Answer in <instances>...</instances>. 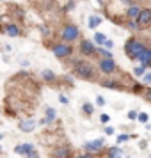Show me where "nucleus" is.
I'll list each match as a JSON object with an SVG mask.
<instances>
[{
    "mask_svg": "<svg viewBox=\"0 0 151 158\" xmlns=\"http://www.w3.org/2000/svg\"><path fill=\"white\" fill-rule=\"evenodd\" d=\"M148 66L151 68V50H149V62H148Z\"/></svg>",
    "mask_w": 151,
    "mask_h": 158,
    "instance_id": "obj_39",
    "label": "nucleus"
},
{
    "mask_svg": "<svg viewBox=\"0 0 151 158\" xmlns=\"http://www.w3.org/2000/svg\"><path fill=\"white\" fill-rule=\"evenodd\" d=\"M18 128L22 130V131H25V133H29V131H34V128H36V123L32 121V119H23V121L18 124Z\"/></svg>",
    "mask_w": 151,
    "mask_h": 158,
    "instance_id": "obj_10",
    "label": "nucleus"
},
{
    "mask_svg": "<svg viewBox=\"0 0 151 158\" xmlns=\"http://www.w3.org/2000/svg\"><path fill=\"white\" fill-rule=\"evenodd\" d=\"M144 82H148V84H151V73H148V75H144Z\"/></svg>",
    "mask_w": 151,
    "mask_h": 158,
    "instance_id": "obj_35",
    "label": "nucleus"
},
{
    "mask_svg": "<svg viewBox=\"0 0 151 158\" xmlns=\"http://www.w3.org/2000/svg\"><path fill=\"white\" fill-rule=\"evenodd\" d=\"M73 71L77 77L84 80H93L94 78V68L86 60H73Z\"/></svg>",
    "mask_w": 151,
    "mask_h": 158,
    "instance_id": "obj_1",
    "label": "nucleus"
},
{
    "mask_svg": "<svg viewBox=\"0 0 151 158\" xmlns=\"http://www.w3.org/2000/svg\"><path fill=\"white\" fill-rule=\"evenodd\" d=\"M55 117H57V112H55V108H46V117H44V119H46V123H53L55 121Z\"/></svg>",
    "mask_w": 151,
    "mask_h": 158,
    "instance_id": "obj_19",
    "label": "nucleus"
},
{
    "mask_svg": "<svg viewBox=\"0 0 151 158\" xmlns=\"http://www.w3.org/2000/svg\"><path fill=\"white\" fill-rule=\"evenodd\" d=\"M128 158H130V156H128Z\"/></svg>",
    "mask_w": 151,
    "mask_h": 158,
    "instance_id": "obj_42",
    "label": "nucleus"
},
{
    "mask_svg": "<svg viewBox=\"0 0 151 158\" xmlns=\"http://www.w3.org/2000/svg\"><path fill=\"white\" fill-rule=\"evenodd\" d=\"M96 105H100V107H103V105H105V100H103L101 96H96Z\"/></svg>",
    "mask_w": 151,
    "mask_h": 158,
    "instance_id": "obj_29",
    "label": "nucleus"
},
{
    "mask_svg": "<svg viewBox=\"0 0 151 158\" xmlns=\"http://www.w3.org/2000/svg\"><path fill=\"white\" fill-rule=\"evenodd\" d=\"M137 115H139V114H137L135 110H130V112H128V119H132V121H133V119H137Z\"/></svg>",
    "mask_w": 151,
    "mask_h": 158,
    "instance_id": "obj_28",
    "label": "nucleus"
},
{
    "mask_svg": "<svg viewBox=\"0 0 151 158\" xmlns=\"http://www.w3.org/2000/svg\"><path fill=\"white\" fill-rule=\"evenodd\" d=\"M59 101L64 103V105H68V98H66V96H59Z\"/></svg>",
    "mask_w": 151,
    "mask_h": 158,
    "instance_id": "obj_34",
    "label": "nucleus"
},
{
    "mask_svg": "<svg viewBox=\"0 0 151 158\" xmlns=\"http://www.w3.org/2000/svg\"><path fill=\"white\" fill-rule=\"evenodd\" d=\"M144 73H146V66H137L135 69H133V75H135V77H142Z\"/></svg>",
    "mask_w": 151,
    "mask_h": 158,
    "instance_id": "obj_23",
    "label": "nucleus"
},
{
    "mask_svg": "<svg viewBox=\"0 0 151 158\" xmlns=\"http://www.w3.org/2000/svg\"><path fill=\"white\" fill-rule=\"evenodd\" d=\"M30 151H34L32 144H20V146L15 148V153H18V155H29Z\"/></svg>",
    "mask_w": 151,
    "mask_h": 158,
    "instance_id": "obj_13",
    "label": "nucleus"
},
{
    "mask_svg": "<svg viewBox=\"0 0 151 158\" xmlns=\"http://www.w3.org/2000/svg\"><path fill=\"white\" fill-rule=\"evenodd\" d=\"M77 158H93V155H91V153H86V155H80V156H77Z\"/></svg>",
    "mask_w": 151,
    "mask_h": 158,
    "instance_id": "obj_36",
    "label": "nucleus"
},
{
    "mask_svg": "<svg viewBox=\"0 0 151 158\" xmlns=\"http://www.w3.org/2000/svg\"><path fill=\"white\" fill-rule=\"evenodd\" d=\"M103 46H105L107 50H110V48H114V41H110V39H107V41H105V44H103Z\"/></svg>",
    "mask_w": 151,
    "mask_h": 158,
    "instance_id": "obj_27",
    "label": "nucleus"
},
{
    "mask_svg": "<svg viewBox=\"0 0 151 158\" xmlns=\"http://www.w3.org/2000/svg\"><path fill=\"white\" fill-rule=\"evenodd\" d=\"M52 52H53V55L59 59H64V57H69L73 53V48L69 46L68 43H57L52 46Z\"/></svg>",
    "mask_w": 151,
    "mask_h": 158,
    "instance_id": "obj_4",
    "label": "nucleus"
},
{
    "mask_svg": "<svg viewBox=\"0 0 151 158\" xmlns=\"http://www.w3.org/2000/svg\"><path fill=\"white\" fill-rule=\"evenodd\" d=\"M126 27H128L130 30H141V27H139V23H137L135 20H128V22H126Z\"/></svg>",
    "mask_w": 151,
    "mask_h": 158,
    "instance_id": "obj_22",
    "label": "nucleus"
},
{
    "mask_svg": "<svg viewBox=\"0 0 151 158\" xmlns=\"http://www.w3.org/2000/svg\"><path fill=\"white\" fill-rule=\"evenodd\" d=\"M126 140H130V135H126V133H123V135L117 137V142L121 144V142H126Z\"/></svg>",
    "mask_w": 151,
    "mask_h": 158,
    "instance_id": "obj_25",
    "label": "nucleus"
},
{
    "mask_svg": "<svg viewBox=\"0 0 151 158\" xmlns=\"http://www.w3.org/2000/svg\"><path fill=\"white\" fill-rule=\"evenodd\" d=\"M101 85L107 87V89H121V84H117L115 80H103Z\"/></svg>",
    "mask_w": 151,
    "mask_h": 158,
    "instance_id": "obj_18",
    "label": "nucleus"
},
{
    "mask_svg": "<svg viewBox=\"0 0 151 158\" xmlns=\"http://www.w3.org/2000/svg\"><path fill=\"white\" fill-rule=\"evenodd\" d=\"M2 137H4V135H2V133H0V140H2Z\"/></svg>",
    "mask_w": 151,
    "mask_h": 158,
    "instance_id": "obj_40",
    "label": "nucleus"
},
{
    "mask_svg": "<svg viewBox=\"0 0 151 158\" xmlns=\"http://www.w3.org/2000/svg\"><path fill=\"white\" fill-rule=\"evenodd\" d=\"M80 52H82V55H86V57H93L94 53H96V48H94V44L89 41V39H82L80 41Z\"/></svg>",
    "mask_w": 151,
    "mask_h": 158,
    "instance_id": "obj_7",
    "label": "nucleus"
},
{
    "mask_svg": "<svg viewBox=\"0 0 151 158\" xmlns=\"http://www.w3.org/2000/svg\"><path fill=\"white\" fill-rule=\"evenodd\" d=\"M41 34H43V36H48V34H50V30H48V27H41Z\"/></svg>",
    "mask_w": 151,
    "mask_h": 158,
    "instance_id": "obj_31",
    "label": "nucleus"
},
{
    "mask_svg": "<svg viewBox=\"0 0 151 158\" xmlns=\"http://www.w3.org/2000/svg\"><path fill=\"white\" fill-rule=\"evenodd\" d=\"M146 98H148V100H151V89H148V91H146Z\"/></svg>",
    "mask_w": 151,
    "mask_h": 158,
    "instance_id": "obj_38",
    "label": "nucleus"
},
{
    "mask_svg": "<svg viewBox=\"0 0 151 158\" xmlns=\"http://www.w3.org/2000/svg\"><path fill=\"white\" fill-rule=\"evenodd\" d=\"M144 48H146L144 43H141V41L135 39V37H130L128 41L124 43V52H126V55H128L130 59H137L139 57V53H141Z\"/></svg>",
    "mask_w": 151,
    "mask_h": 158,
    "instance_id": "obj_2",
    "label": "nucleus"
},
{
    "mask_svg": "<svg viewBox=\"0 0 151 158\" xmlns=\"http://www.w3.org/2000/svg\"><path fill=\"white\" fill-rule=\"evenodd\" d=\"M82 112H84V114H87V115H91L94 112L93 105H91V103H84V105H82Z\"/></svg>",
    "mask_w": 151,
    "mask_h": 158,
    "instance_id": "obj_21",
    "label": "nucleus"
},
{
    "mask_svg": "<svg viewBox=\"0 0 151 158\" xmlns=\"http://www.w3.org/2000/svg\"><path fill=\"white\" fill-rule=\"evenodd\" d=\"M141 9L142 7H139V6H133V4H130V6H126V18L128 20H137V16H139V13H141Z\"/></svg>",
    "mask_w": 151,
    "mask_h": 158,
    "instance_id": "obj_9",
    "label": "nucleus"
},
{
    "mask_svg": "<svg viewBox=\"0 0 151 158\" xmlns=\"http://www.w3.org/2000/svg\"><path fill=\"white\" fill-rule=\"evenodd\" d=\"M117 2H123L124 6H130V4H132V0H117Z\"/></svg>",
    "mask_w": 151,
    "mask_h": 158,
    "instance_id": "obj_37",
    "label": "nucleus"
},
{
    "mask_svg": "<svg viewBox=\"0 0 151 158\" xmlns=\"http://www.w3.org/2000/svg\"><path fill=\"white\" fill-rule=\"evenodd\" d=\"M80 36V30L77 25H73V23H68L62 27L61 30V39H62V43H73L75 39H78Z\"/></svg>",
    "mask_w": 151,
    "mask_h": 158,
    "instance_id": "obj_3",
    "label": "nucleus"
},
{
    "mask_svg": "<svg viewBox=\"0 0 151 158\" xmlns=\"http://www.w3.org/2000/svg\"><path fill=\"white\" fill-rule=\"evenodd\" d=\"M123 155H124V153H123L117 146H114V148L108 149V158H123Z\"/></svg>",
    "mask_w": 151,
    "mask_h": 158,
    "instance_id": "obj_16",
    "label": "nucleus"
},
{
    "mask_svg": "<svg viewBox=\"0 0 151 158\" xmlns=\"http://www.w3.org/2000/svg\"><path fill=\"white\" fill-rule=\"evenodd\" d=\"M98 68H100V71L103 73V75H112V73L117 69L114 59H105V57H101L100 60H98Z\"/></svg>",
    "mask_w": 151,
    "mask_h": 158,
    "instance_id": "obj_5",
    "label": "nucleus"
},
{
    "mask_svg": "<svg viewBox=\"0 0 151 158\" xmlns=\"http://www.w3.org/2000/svg\"><path fill=\"white\" fill-rule=\"evenodd\" d=\"M137 119H139L141 123H148L149 117H148V114H139V115H137Z\"/></svg>",
    "mask_w": 151,
    "mask_h": 158,
    "instance_id": "obj_26",
    "label": "nucleus"
},
{
    "mask_svg": "<svg viewBox=\"0 0 151 158\" xmlns=\"http://www.w3.org/2000/svg\"><path fill=\"white\" fill-rule=\"evenodd\" d=\"M100 119H101V123H105V124H107V123L110 121V117H108L107 114H101V117H100Z\"/></svg>",
    "mask_w": 151,
    "mask_h": 158,
    "instance_id": "obj_30",
    "label": "nucleus"
},
{
    "mask_svg": "<svg viewBox=\"0 0 151 158\" xmlns=\"http://www.w3.org/2000/svg\"><path fill=\"white\" fill-rule=\"evenodd\" d=\"M135 22L139 23V27H141V29L148 27V25L151 23V9H149V7L141 9V13H139V16H137Z\"/></svg>",
    "mask_w": 151,
    "mask_h": 158,
    "instance_id": "obj_6",
    "label": "nucleus"
},
{
    "mask_svg": "<svg viewBox=\"0 0 151 158\" xmlns=\"http://www.w3.org/2000/svg\"><path fill=\"white\" fill-rule=\"evenodd\" d=\"M94 41H96V44L103 46L105 41H107V36H105V34H101V32H96V34H94Z\"/></svg>",
    "mask_w": 151,
    "mask_h": 158,
    "instance_id": "obj_20",
    "label": "nucleus"
},
{
    "mask_svg": "<svg viewBox=\"0 0 151 158\" xmlns=\"http://www.w3.org/2000/svg\"><path fill=\"white\" fill-rule=\"evenodd\" d=\"M69 155H71V149L68 146L57 148V149L53 151V158H69Z\"/></svg>",
    "mask_w": 151,
    "mask_h": 158,
    "instance_id": "obj_11",
    "label": "nucleus"
},
{
    "mask_svg": "<svg viewBox=\"0 0 151 158\" xmlns=\"http://www.w3.org/2000/svg\"><path fill=\"white\" fill-rule=\"evenodd\" d=\"M103 144H105V139H96V140H89V142L84 144V148L87 151H91V153H98V151L103 148Z\"/></svg>",
    "mask_w": 151,
    "mask_h": 158,
    "instance_id": "obj_8",
    "label": "nucleus"
},
{
    "mask_svg": "<svg viewBox=\"0 0 151 158\" xmlns=\"http://www.w3.org/2000/svg\"><path fill=\"white\" fill-rule=\"evenodd\" d=\"M100 23H101V16L93 15L91 18H89V25H87V27H89V29H96V27H98Z\"/></svg>",
    "mask_w": 151,
    "mask_h": 158,
    "instance_id": "obj_17",
    "label": "nucleus"
},
{
    "mask_svg": "<svg viewBox=\"0 0 151 158\" xmlns=\"http://www.w3.org/2000/svg\"><path fill=\"white\" fill-rule=\"evenodd\" d=\"M135 2H141V0H135Z\"/></svg>",
    "mask_w": 151,
    "mask_h": 158,
    "instance_id": "obj_41",
    "label": "nucleus"
},
{
    "mask_svg": "<svg viewBox=\"0 0 151 158\" xmlns=\"http://www.w3.org/2000/svg\"><path fill=\"white\" fill-rule=\"evenodd\" d=\"M4 32H6L9 37H16L20 34V29L16 27L15 23H6V25H4Z\"/></svg>",
    "mask_w": 151,
    "mask_h": 158,
    "instance_id": "obj_12",
    "label": "nucleus"
},
{
    "mask_svg": "<svg viewBox=\"0 0 151 158\" xmlns=\"http://www.w3.org/2000/svg\"><path fill=\"white\" fill-rule=\"evenodd\" d=\"M98 52H100L101 57H105V59H112V53H110V50H107V48H101V46H100V50H98Z\"/></svg>",
    "mask_w": 151,
    "mask_h": 158,
    "instance_id": "obj_24",
    "label": "nucleus"
},
{
    "mask_svg": "<svg viewBox=\"0 0 151 158\" xmlns=\"http://www.w3.org/2000/svg\"><path fill=\"white\" fill-rule=\"evenodd\" d=\"M41 77H43L44 82H55V78H57L55 73L50 71V69H43V71H41Z\"/></svg>",
    "mask_w": 151,
    "mask_h": 158,
    "instance_id": "obj_15",
    "label": "nucleus"
},
{
    "mask_svg": "<svg viewBox=\"0 0 151 158\" xmlns=\"http://www.w3.org/2000/svg\"><path fill=\"white\" fill-rule=\"evenodd\" d=\"M137 60H139L142 66H146V68H148V62H149V48H144V50L139 53Z\"/></svg>",
    "mask_w": 151,
    "mask_h": 158,
    "instance_id": "obj_14",
    "label": "nucleus"
},
{
    "mask_svg": "<svg viewBox=\"0 0 151 158\" xmlns=\"http://www.w3.org/2000/svg\"><path fill=\"white\" fill-rule=\"evenodd\" d=\"M27 158H39V156H37V153H36V151H30L29 155H27Z\"/></svg>",
    "mask_w": 151,
    "mask_h": 158,
    "instance_id": "obj_33",
    "label": "nucleus"
},
{
    "mask_svg": "<svg viewBox=\"0 0 151 158\" xmlns=\"http://www.w3.org/2000/svg\"><path fill=\"white\" fill-rule=\"evenodd\" d=\"M105 133H107V135H112V133H114V128H112V126H107V128H105Z\"/></svg>",
    "mask_w": 151,
    "mask_h": 158,
    "instance_id": "obj_32",
    "label": "nucleus"
}]
</instances>
